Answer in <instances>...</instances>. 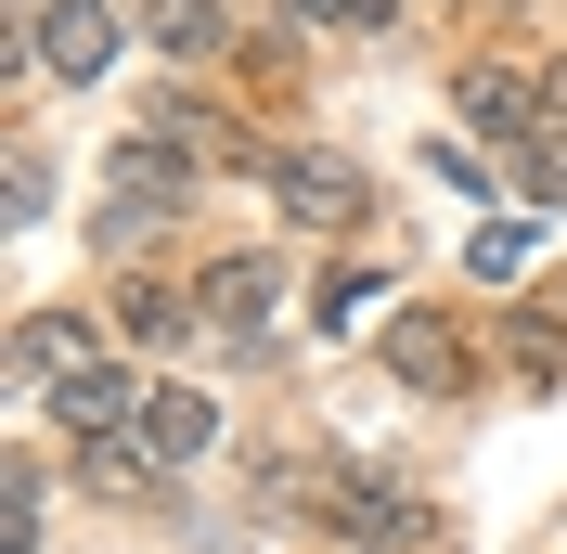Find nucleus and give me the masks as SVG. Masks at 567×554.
Listing matches in <instances>:
<instances>
[{
	"label": "nucleus",
	"instance_id": "obj_8",
	"mask_svg": "<svg viewBox=\"0 0 567 554\" xmlns=\"http://www.w3.org/2000/svg\"><path fill=\"white\" fill-rule=\"evenodd\" d=\"M207 439H219V400L155 387V413H142V464H207Z\"/></svg>",
	"mask_w": 567,
	"mask_h": 554
},
{
	"label": "nucleus",
	"instance_id": "obj_4",
	"mask_svg": "<svg viewBox=\"0 0 567 554\" xmlns=\"http://www.w3.org/2000/svg\"><path fill=\"white\" fill-rule=\"evenodd\" d=\"M181 207H194V155H168V142L130 130V155H116V219L155 233V219H181Z\"/></svg>",
	"mask_w": 567,
	"mask_h": 554
},
{
	"label": "nucleus",
	"instance_id": "obj_3",
	"mask_svg": "<svg viewBox=\"0 0 567 554\" xmlns=\"http://www.w3.org/2000/svg\"><path fill=\"white\" fill-rule=\"evenodd\" d=\"M52 413H65V439H78V451H116L142 413H155V400H142V387L116 375V361H78V375L52 387Z\"/></svg>",
	"mask_w": 567,
	"mask_h": 554
},
{
	"label": "nucleus",
	"instance_id": "obj_9",
	"mask_svg": "<svg viewBox=\"0 0 567 554\" xmlns=\"http://www.w3.org/2000/svg\"><path fill=\"white\" fill-rule=\"evenodd\" d=\"M194 297H207V322H219V336H258V322H271V297H284V271H271V258H219Z\"/></svg>",
	"mask_w": 567,
	"mask_h": 554
},
{
	"label": "nucleus",
	"instance_id": "obj_14",
	"mask_svg": "<svg viewBox=\"0 0 567 554\" xmlns=\"http://www.w3.org/2000/svg\"><path fill=\"white\" fill-rule=\"evenodd\" d=\"M529 336H567V284H555V297H542V322H529Z\"/></svg>",
	"mask_w": 567,
	"mask_h": 554
},
{
	"label": "nucleus",
	"instance_id": "obj_12",
	"mask_svg": "<svg viewBox=\"0 0 567 554\" xmlns=\"http://www.w3.org/2000/svg\"><path fill=\"white\" fill-rule=\"evenodd\" d=\"M155 52H219V0H155Z\"/></svg>",
	"mask_w": 567,
	"mask_h": 554
},
{
	"label": "nucleus",
	"instance_id": "obj_13",
	"mask_svg": "<svg viewBox=\"0 0 567 554\" xmlns=\"http://www.w3.org/2000/svg\"><path fill=\"white\" fill-rule=\"evenodd\" d=\"M284 13H310V27H388L400 0H284Z\"/></svg>",
	"mask_w": 567,
	"mask_h": 554
},
{
	"label": "nucleus",
	"instance_id": "obj_11",
	"mask_svg": "<svg viewBox=\"0 0 567 554\" xmlns=\"http://www.w3.org/2000/svg\"><path fill=\"white\" fill-rule=\"evenodd\" d=\"M464 271H477V284H516V271H529V219H491V233L464 245Z\"/></svg>",
	"mask_w": 567,
	"mask_h": 554
},
{
	"label": "nucleus",
	"instance_id": "obj_6",
	"mask_svg": "<svg viewBox=\"0 0 567 554\" xmlns=\"http://www.w3.org/2000/svg\"><path fill=\"white\" fill-rule=\"evenodd\" d=\"M464 130H491V142H516L529 155L555 116H542V78H516V65H464Z\"/></svg>",
	"mask_w": 567,
	"mask_h": 554
},
{
	"label": "nucleus",
	"instance_id": "obj_7",
	"mask_svg": "<svg viewBox=\"0 0 567 554\" xmlns=\"http://www.w3.org/2000/svg\"><path fill=\"white\" fill-rule=\"evenodd\" d=\"M388 375H400V387H425V400H464V348H452V322L400 310V336H388Z\"/></svg>",
	"mask_w": 567,
	"mask_h": 554
},
{
	"label": "nucleus",
	"instance_id": "obj_2",
	"mask_svg": "<svg viewBox=\"0 0 567 554\" xmlns=\"http://www.w3.org/2000/svg\"><path fill=\"white\" fill-rule=\"evenodd\" d=\"M271 194H284V219H310V233H361V207H374V181H361L349 155H322V142L271 155Z\"/></svg>",
	"mask_w": 567,
	"mask_h": 554
},
{
	"label": "nucleus",
	"instance_id": "obj_10",
	"mask_svg": "<svg viewBox=\"0 0 567 554\" xmlns=\"http://www.w3.org/2000/svg\"><path fill=\"white\" fill-rule=\"evenodd\" d=\"M78 361H91V322L78 310H39L27 336H13V387H65Z\"/></svg>",
	"mask_w": 567,
	"mask_h": 554
},
{
	"label": "nucleus",
	"instance_id": "obj_5",
	"mask_svg": "<svg viewBox=\"0 0 567 554\" xmlns=\"http://www.w3.org/2000/svg\"><path fill=\"white\" fill-rule=\"evenodd\" d=\"M27 65L104 78V65H116V13H104V0H52V13H39V39H27Z\"/></svg>",
	"mask_w": 567,
	"mask_h": 554
},
{
	"label": "nucleus",
	"instance_id": "obj_1",
	"mask_svg": "<svg viewBox=\"0 0 567 554\" xmlns=\"http://www.w3.org/2000/svg\"><path fill=\"white\" fill-rule=\"evenodd\" d=\"M310 503L349 529L361 554H413V542H425V503H413V490H388L374 464H336V478H310Z\"/></svg>",
	"mask_w": 567,
	"mask_h": 554
},
{
	"label": "nucleus",
	"instance_id": "obj_15",
	"mask_svg": "<svg viewBox=\"0 0 567 554\" xmlns=\"http://www.w3.org/2000/svg\"><path fill=\"white\" fill-rule=\"evenodd\" d=\"M13 554H39V542H13Z\"/></svg>",
	"mask_w": 567,
	"mask_h": 554
}]
</instances>
